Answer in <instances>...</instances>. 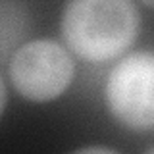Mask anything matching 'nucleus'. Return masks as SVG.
Returning <instances> with one entry per match:
<instances>
[{
  "mask_svg": "<svg viewBox=\"0 0 154 154\" xmlns=\"http://www.w3.org/2000/svg\"><path fill=\"white\" fill-rule=\"evenodd\" d=\"M60 31L81 60L102 64L123 56L141 31L133 0H66Z\"/></svg>",
  "mask_w": 154,
  "mask_h": 154,
  "instance_id": "obj_1",
  "label": "nucleus"
},
{
  "mask_svg": "<svg viewBox=\"0 0 154 154\" xmlns=\"http://www.w3.org/2000/svg\"><path fill=\"white\" fill-rule=\"evenodd\" d=\"M14 91L29 102H50L62 96L75 75L69 48L52 38H35L21 45L8 62Z\"/></svg>",
  "mask_w": 154,
  "mask_h": 154,
  "instance_id": "obj_2",
  "label": "nucleus"
},
{
  "mask_svg": "<svg viewBox=\"0 0 154 154\" xmlns=\"http://www.w3.org/2000/svg\"><path fill=\"white\" fill-rule=\"evenodd\" d=\"M104 102L112 118L125 129L154 131V52H131L110 69Z\"/></svg>",
  "mask_w": 154,
  "mask_h": 154,
  "instance_id": "obj_3",
  "label": "nucleus"
},
{
  "mask_svg": "<svg viewBox=\"0 0 154 154\" xmlns=\"http://www.w3.org/2000/svg\"><path fill=\"white\" fill-rule=\"evenodd\" d=\"M75 152H118L116 148L112 146H100V144H89V146H81V148H77Z\"/></svg>",
  "mask_w": 154,
  "mask_h": 154,
  "instance_id": "obj_4",
  "label": "nucleus"
},
{
  "mask_svg": "<svg viewBox=\"0 0 154 154\" xmlns=\"http://www.w3.org/2000/svg\"><path fill=\"white\" fill-rule=\"evenodd\" d=\"M141 2L144 6H148V8H154V0H141Z\"/></svg>",
  "mask_w": 154,
  "mask_h": 154,
  "instance_id": "obj_5",
  "label": "nucleus"
},
{
  "mask_svg": "<svg viewBox=\"0 0 154 154\" xmlns=\"http://www.w3.org/2000/svg\"><path fill=\"white\" fill-rule=\"evenodd\" d=\"M146 152H152V154H154V146H148V148H146Z\"/></svg>",
  "mask_w": 154,
  "mask_h": 154,
  "instance_id": "obj_6",
  "label": "nucleus"
}]
</instances>
